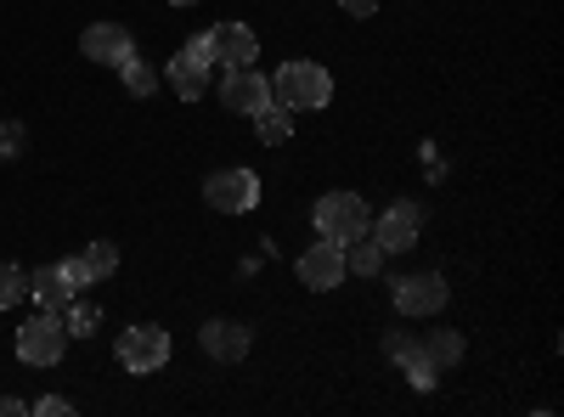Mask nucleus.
<instances>
[{"label":"nucleus","instance_id":"1","mask_svg":"<svg viewBox=\"0 0 564 417\" xmlns=\"http://www.w3.org/2000/svg\"><path fill=\"white\" fill-rule=\"evenodd\" d=\"M271 97L289 113H316V108H327V97H334V79H327L322 63H282L276 79H271Z\"/></svg>","mask_w":564,"mask_h":417},{"label":"nucleus","instance_id":"2","mask_svg":"<svg viewBox=\"0 0 564 417\" xmlns=\"http://www.w3.org/2000/svg\"><path fill=\"white\" fill-rule=\"evenodd\" d=\"M311 220H316V238H327V243L367 238V226H372V215H367V204H361L356 193H327Z\"/></svg>","mask_w":564,"mask_h":417},{"label":"nucleus","instance_id":"3","mask_svg":"<svg viewBox=\"0 0 564 417\" xmlns=\"http://www.w3.org/2000/svg\"><path fill=\"white\" fill-rule=\"evenodd\" d=\"M68 350V328H63V310H40L34 321L18 328V361L29 366H57Z\"/></svg>","mask_w":564,"mask_h":417},{"label":"nucleus","instance_id":"4","mask_svg":"<svg viewBox=\"0 0 564 417\" xmlns=\"http://www.w3.org/2000/svg\"><path fill=\"white\" fill-rule=\"evenodd\" d=\"M113 355H119L124 373H159V366H170V333L153 328V321H141V328H124L119 333Z\"/></svg>","mask_w":564,"mask_h":417},{"label":"nucleus","instance_id":"5","mask_svg":"<svg viewBox=\"0 0 564 417\" xmlns=\"http://www.w3.org/2000/svg\"><path fill=\"white\" fill-rule=\"evenodd\" d=\"M204 198L220 209V215H249L260 204V175L254 169H215L204 180Z\"/></svg>","mask_w":564,"mask_h":417},{"label":"nucleus","instance_id":"6","mask_svg":"<svg viewBox=\"0 0 564 417\" xmlns=\"http://www.w3.org/2000/svg\"><path fill=\"white\" fill-rule=\"evenodd\" d=\"M209 68H215V63H209L204 34H198V40H186L181 52L170 57V90H175L181 102H198L204 90H209Z\"/></svg>","mask_w":564,"mask_h":417},{"label":"nucleus","instance_id":"7","mask_svg":"<svg viewBox=\"0 0 564 417\" xmlns=\"http://www.w3.org/2000/svg\"><path fill=\"white\" fill-rule=\"evenodd\" d=\"M446 299H452V288H446L441 271H412V276L395 283V310L401 316H441Z\"/></svg>","mask_w":564,"mask_h":417},{"label":"nucleus","instance_id":"8","mask_svg":"<svg viewBox=\"0 0 564 417\" xmlns=\"http://www.w3.org/2000/svg\"><path fill=\"white\" fill-rule=\"evenodd\" d=\"M204 45H209V63H220L226 74H231V68H249V63L260 57V40H254V29H243V23H215V29L204 34Z\"/></svg>","mask_w":564,"mask_h":417},{"label":"nucleus","instance_id":"9","mask_svg":"<svg viewBox=\"0 0 564 417\" xmlns=\"http://www.w3.org/2000/svg\"><path fill=\"white\" fill-rule=\"evenodd\" d=\"M276 97H271V79L265 74H254V68H231L226 74V85H220V108H231V113H260V108H271Z\"/></svg>","mask_w":564,"mask_h":417},{"label":"nucleus","instance_id":"10","mask_svg":"<svg viewBox=\"0 0 564 417\" xmlns=\"http://www.w3.org/2000/svg\"><path fill=\"white\" fill-rule=\"evenodd\" d=\"M300 283L305 288H316V294H327V288H339L345 283V243H311L305 254H300Z\"/></svg>","mask_w":564,"mask_h":417},{"label":"nucleus","instance_id":"11","mask_svg":"<svg viewBox=\"0 0 564 417\" xmlns=\"http://www.w3.org/2000/svg\"><path fill=\"white\" fill-rule=\"evenodd\" d=\"M367 231H372V243H379L384 254H406L417 243V209L412 204H395V209H384L379 220H372Z\"/></svg>","mask_w":564,"mask_h":417},{"label":"nucleus","instance_id":"12","mask_svg":"<svg viewBox=\"0 0 564 417\" xmlns=\"http://www.w3.org/2000/svg\"><path fill=\"white\" fill-rule=\"evenodd\" d=\"M198 344H204V355H215V361H243V355H249V328H243V321H204Z\"/></svg>","mask_w":564,"mask_h":417},{"label":"nucleus","instance_id":"13","mask_svg":"<svg viewBox=\"0 0 564 417\" xmlns=\"http://www.w3.org/2000/svg\"><path fill=\"white\" fill-rule=\"evenodd\" d=\"M124 52H135V40H130L119 23H90V29H85V57H90V63H119Z\"/></svg>","mask_w":564,"mask_h":417},{"label":"nucleus","instance_id":"14","mask_svg":"<svg viewBox=\"0 0 564 417\" xmlns=\"http://www.w3.org/2000/svg\"><path fill=\"white\" fill-rule=\"evenodd\" d=\"M29 294H34L40 310H63V305L74 299V283L63 276V265H40V271L29 276Z\"/></svg>","mask_w":564,"mask_h":417},{"label":"nucleus","instance_id":"15","mask_svg":"<svg viewBox=\"0 0 564 417\" xmlns=\"http://www.w3.org/2000/svg\"><path fill=\"white\" fill-rule=\"evenodd\" d=\"M113 68H119V79H124L130 97H153V90H159V68H153V63H141L135 52H124Z\"/></svg>","mask_w":564,"mask_h":417},{"label":"nucleus","instance_id":"16","mask_svg":"<svg viewBox=\"0 0 564 417\" xmlns=\"http://www.w3.org/2000/svg\"><path fill=\"white\" fill-rule=\"evenodd\" d=\"M417 355L430 361L435 373H441V366H457V361H463V333H446V328H441V333H430V339L417 344Z\"/></svg>","mask_w":564,"mask_h":417},{"label":"nucleus","instance_id":"17","mask_svg":"<svg viewBox=\"0 0 564 417\" xmlns=\"http://www.w3.org/2000/svg\"><path fill=\"white\" fill-rule=\"evenodd\" d=\"M63 328H68V339H90V333L102 328V310L90 305V299H79V294H74V299L63 305Z\"/></svg>","mask_w":564,"mask_h":417},{"label":"nucleus","instance_id":"18","mask_svg":"<svg viewBox=\"0 0 564 417\" xmlns=\"http://www.w3.org/2000/svg\"><path fill=\"white\" fill-rule=\"evenodd\" d=\"M254 124H260V142H265V147H276V142H289V135H294V113L282 108V102L260 108V113H254Z\"/></svg>","mask_w":564,"mask_h":417},{"label":"nucleus","instance_id":"19","mask_svg":"<svg viewBox=\"0 0 564 417\" xmlns=\"http://www.w3.org/2000/svg\"><path fill=\"white\" fill-rule=\"evenodd\" d=\"M379 265H384V249H379V243H367V238H350V243H345V271L372 276Z\"/></svg>","mask_w":564,"mask_h":417},{"label":"nucleus","instance_id":"20","mask_svg":"<svg viewBox=\"0 0 564 417\" xmlns=\"http://www.w3.org/2000/svg\"><path fill=\"white\" fill-rule=\"evenodd\" d=\"M23 294H29V271H18V265L0 260V310H12Z\"/></svg>","mask_w":564,"mask_h":417},{"label":"nucleus","instance_id":"21","mask_svg":"<svg viewBox=\"0 0 564 417\" xmlns=\"http://www.w3.org/2000/svg\"><path fill=\"white\" fill-rule=\"evenodd\" d=\"M85 265H90V276H113L119 271V249L113 243H85Z\"/></svg>","mask_w":564,"mask_h":417},{"label":"nucleus","instance_id":"22","mask_svg":"<svg viewBox=\"0 0 564 417\" xmlns=\"http://www.w3.org/2000/svg\"><path fill=\"white\" fill-rule=\"evenodd\" d=\"M384 355H390V361H401V366L423 361V355H417V339H412V333H390V339H384Z\"/></svg>","mask_w":564,"mask_h":417},{"label":"nucleus","instance_id":"23","mask_svg":"<svg viewBox=\"0 0 564 417\" xmlns=\"http://www.w3.org/2000/svg\"><path fill=\"white\" fill-rule=\"evenodd\" d=\"M63 276H68V283H74V294H79V288H90V283H97V276H90V265H85V254H68V260H63Z\"/></svg>","mask_w":564,"mask_h":417},{"label":"nucleus","instance_id":"24","mask_svg":"<svg viewBox=\"0 0 564 417\" xmlns=\"http://www.w3.org/2000/svg\"><path fill=\"white\" fill-rule=\"evenodd\" d=\"M12 153H23V124L0 119V158H12Z\"/></svg>","mask_w":564,"mask_h":417},{"label":"nucleus","instance_id":"25","mask_svg":"<svg viewBox=\"0 0 564 417\" xmlns=\"http://www.w3.org/2000/svg\"><path fill=\"white\" fill-rule=\"evenodd\" d=\"M29 411H34V417H68V411H74V406H68V400H63V395H45V400H34V406H29Z\"/></svg>","mask_w":564,"mask_h":417},{"label":"nucleus","instance_id":"26","mask_svg":"<svg viewBox=\"0 0 564 417\" xmlns=\"http://www.w3.org/2000/svg\"><path fill=\"white\" fill-rule=\"evenodd\" d=\"M406 378H412V389H435V366H430V361H412Z\"/></svg>","mask_w":564,"mask_h":417},{"label":"nucleus","instance_id":"27","mask_svg":"<svg viewBox=\"0 0 564 417\" xmlns=\"http://www.w3.org/2000/svg\"><path fill=\"white\" fill-rule=\"evenodd\" d=\"M339 7H345L350 18H372V12H379V0H339Z\"/></svg>","mask_w":564,"mask_h":417},{"label":"nucleus","instance_id":"28","mask_svg":"<svg viewBox=\"0 0 564 417\" xmlns=\"http://www.w3.org/2000/svg\"><path fill=\"white\" fill-rule=\"evenodd\" d=\"M29 400H12V395H0V417H23Z\"/></svg>","mask_w":564,"mask_h":417},{"label":"nucleus","instance_id":"29","mask_svg":"<svg viewBox=\"0 0 564 417\" xmlns=\"http://www.w3.org/2000/svg\"><path fill=\"white\" fill-rule=\"evenodd\" d=\"M170 7H198V0H170Z\"/></svg>","mask_w":564,"mask_h":417},{"label":"nucleus","instance_id":"30","mask_svg":"<svg viewBox=\"0 0 564 417\" xmlns=\"http://www.w3.org/2000/svg\"><path fill=\"white\" fill-rule=\"evenodd\" d=\"M0 164H7V158H0Z\"/></svg>","mask_w":564,"mask_h":417}]
</instances>
